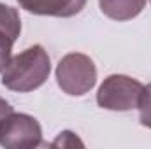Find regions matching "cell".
I'll use <instances>...</instances> for the list:
<instances>
[{
    "instance_id": "4",
    "label": "cell",
    "mask_w": 151,
    "mask_h": 149,
    "mask_svg": "<svg viewBox=\"0 0 151 149\" xmlns=\"http://www.w3.org/2000/svg\"><path fill=\"white\" fill-rule=\"evenodd\" d=\"M42 144V128L34 116L9 114L0 125V146L7 149H34Z\"/></svg>"
},
{
    "instance_id": "9",
    "label": "cell",
    "mask_w": 151,
    "mask_h": 149,
    "mask_svg": "<svg viewBox=\"0 0 151 149\" xmlns=\"http://www.w3.org/2000/svg\"><path fill=\"white\" fill-rule=\"evenodd\" d=\"M12 46H14V40L0 34V72H4V69L9 65L11 62V51H12Z\"/></svg>"
},
{
    "instance_id": "8",
    "label": "cell",
    "mask_w": 151,
    "mask_h": 149,
    "mask_svg": "<svg viewBox=\"0 0 151 149\" xmlns=\"http://www.w3.org/2000/svg\"><path fill=\"white\" fill-rule=\"evenodd\" d=\"M139 119L141 125L151 128V84H148L141 95V102H139Z\"/></svg>"
},
{
    "instance_id": "3",
    "label": "cell",
    "mask_w": 151,
    "mask_h": 149,
    "mask_svg": "<svg viewBox=\"0 0 151 149\" xmlns=\"http://www.w3.org/2000/svg\"><path fill=\"white\" fill-rule=\"evenodd\" d=\"M142 91L144 86L137 79L123 74H113L107 75L100 84L97 91V104L107 111H132L139 107Z\"/></svg>"
},
{
    "instance_id": "7",
    "label": "cell",
    "mask_w": 151,
    "mask_h": 149,
    "mask_svg": "<svg viewBox=\"0 0 151 149\" xmlns=\"http://www.w3.org/2000/svg\"><path fill=\"white\" fill-rule=\"evenodd\" d=\"M0 34L7 35L14 42L21 34V18L18 9L5 4H0Z\"/></svg>"
},
{
    "instance_id": "2",
    "label": "cell",
    "mask_w": 151,
    "mask_h": 149,
    "mask_svg": "<svg viewBox=\"0 0 151 149\" xmlns=\"http://www.w3.org/2000/svg\"><path fill=\"white\" fill-rule=\"evenodd\" d=\"M55 75L63 93L70 97H81L95 86L97 67L88 54L69 53L56 65Z\"/></svg>"
},
{
    "instance_id": "11",
    "label": "cell",
    "mask_w": 151,
    "mask_h": 149,
    "mask_svg": "<svg viewBox=\"0 0 151 149\" xmlns=\"http://www.w3.org/2000/svg\"><path fill=\"white\" fill-rule=\"evenodd\" d=\"M14 109L11 107V104L7 102V100H4V98H0V125H2V121L9 116V114H12Z\"/></svg>"
},
{
    "instance_id": "1",
    "label": "cell",
    "mask_w": 151,
    "mask_h": 149,
    "mask_svg": "<svg viewBox=\"0 0 151 149\" xmlns=\"http://www.w3.org/2000/svg\"><path fill=\"white\" fill-rule=\"evenodd\" d=\"M51 72V60L42 46H32L12 56L2 72V84L11 91L28 93L40 88Z\"/></svg>"
},
{
    "instance_id": "10",
    "label": "cell",
    "mask_w": 151,
    "mask_h": 149,
    "mask_svg": "<svg viewBox=\"0 0 151 149\" xmlns=\"http://www.w3.org/2000/svg\"><path fill=\"white\" fill-rule=\"evenodd\" d=\"M53 148H76V146H79V148H84V144L79 140V137L72 133V132H62L58 137H56V140L51 144Z\"/></svg>"
},
{
    "instance_id": "12",
    "label": "cell",
    "mask_w": 151,
    "mask_h": 149,
    "mask_svg": "<svg viewBox=\"0 0 151 149\" xmlns=\"http://www.w3.org/2000/svg\"><path fill=\"white\" fill-rule=\"evenodd\" d=\"M150 2H151V0H150Z\"/></svg>"
},
{
    "instance_id": "6",
    "label": "cell",
    "mask_w": 151,
    "mask_h": 149,
    "mask_svg": "<svg viewBox=\"0 0 151 149\" xmlns=\"http://www.w3.org/2000/svg\"><path fill=\"white\" fill-rule=\"evenodd\" d=\"M104 16L114 21H128L137 18L146 7V0H99Z\"/></svg>"
},
{
    "instance_id": "5",
    "label": "cell",
    "mask_w": 151,
    "mask_h": 149,
    "mask_svg": "<svg viewBox=\"0 0 151 149\" xmlns=\"http://www.w3.org/2000/svg\"><path fill=\"white\" fill-rule=\"evenodd\" d=\"M88 0H18V4L37 16L55 18H72L79 14Z\"/></svg>"
}]
</instances>
